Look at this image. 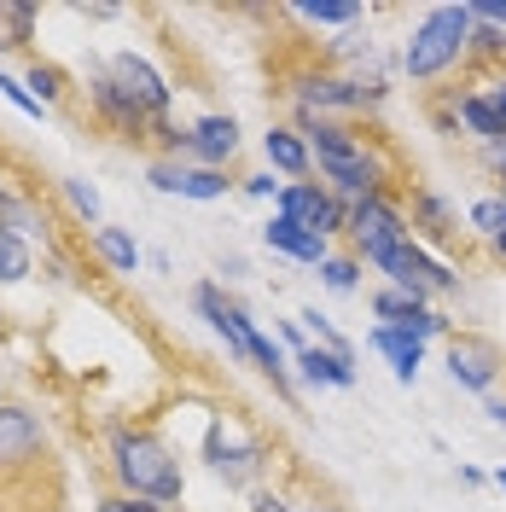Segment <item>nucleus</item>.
<instances>
[{"instance_id":"nucleus-1","label":"nucleus","mask_w":506,"mask_h":512,"mask_svg":"<svg viewBox=\"0 0 506 512\" xmlns=\"http://www.w3.org/2000/svg\"><path fill=\"white\" fill-rule=\"evenodd\" d=\"M303 128H309V158L320 163V175L344 198H355V204L361 198H384V163L373 158V146L355 128L332 123V117H315V111H303Z\"/></svg>"},{"instance_id":"nucleus-2","label":"nucleus","mask_w":506,"mask_h":512,"mask_svg":"<svg viewBox=\"0 0 506 512\" xmlns=\"http://www.w3.org/2000/svg\"><path fill=\"white\" fill-rule=\"evenodd\" d=\"M111 472L123 483V495H140V501H181V460H175V448L152 437V431H117V448H111Z\"/></svg>"},{"instance_id":"nucleus-3","label":"nucleus","mask_w":506,"mask_h":512,"mask_svg":"<svg viewBox=\"0 0 506 512\" xmlns=\"http://www.w3.org/2000/svg\"><path fill=\"white\" fill-rule=\"evenodd\" d=\"M466 47H472V6H431L425 24L413 30L402 64H408L413 82H431V76H443L466 59Z\"/></svg>"},{"instance_id":"nucleus-4","label":"nucleus","mask_w":506,"mask_h":512,"mask_svg":"<svg viewBox=\"0 0 506 512\" xmlns=\"http://www.w3.org/2000/svg\"><path fill=\"white\" fill-rule=\"evenodd\" d=\"M349 239H355V251L367 256L373 268H379L390 251H402V245H413V222L396 210V198L384 192V198H361L355 210H349Z\"/></svg>"},{"instance_id":"nucleus-5","label":"nucleus","mask_w":506,"mask_h":512,"mask_svg":"<svg viewBox=\"0 0 506 512\" xmlns=\"http://www.w3.org/2000/svg\"><path fill=\"white\" fill-rule=\"evenodd\" d=\"M379 274H390V286L408 291V297H419V303H431V297H443V291L460 286V280L448 274L437 256H425V245H419V239H413V245H402V251L384 256Z\"/></svg>"},{"instance_id":"nucleus-6","label":"nucleus","mask_w":506,"mask_h":512,"mask_svg":"<svg viewBox=\"0 0 506 512\" xmlns=\"http://www.w3.org/2000/svg\"><path fill=\"white\" fill-rule=\"evenodd\" d=\"M41 460H47V437H41L35 414H24V408H0V483L35 472Z\"/></svg>"},{"instance_id":"nucleus-7","label":"nucleus","mask_w":506,"mask_h":512,"mask_svg":"<svg viewBox=\"0 0 506 512\" xmlns=\"http://www.w3.org/2000/svg\"><path fill=\"white\" fill-rule=\"evenodd\" d=\"M280 216H291L297 227H309L315 239H332V233H344L349 227V216L338 210V198L320 192L315 181H285L280 187Z\"/></svg>"},{"instance_id":"nucleus-8","label":"nucleus","mask_w":506,"mask_h":512,"mask_svg":"<svg viewBox=\"0 0 506 512\" xmlns=\"http://www.w3.org/2000/svg\"><path fill=\"white\" fill-rule=\"evenodd\" d=\"M506 355L495 338H483V332H460L454 344H448V373L460 390H489V384L501 379Z\"/></svg>"},{"instance_id":"nucleus-9","label":"nucleus","mask_w":506,"mask_h":512,"mask_svg":"<svg viewBox=\"0 0 506 512\" xmlns=\"http://www.w3.org/2000/svg\"><path fill=\"white\" fill-rule=\"evenodd\" d=\"M192 303H198V315H204V320H210V326H216V332L227 338V350L239 355V361H256V344H262V332L251 326V315H245L239 303H227L216 286H198V297H192Z\"/></svg>"},{"instance_id":"nucleus-10","label":"nucleus","mask_w":506,"mask_h":512,"mask_svg":"<svg viewBox=\"0 0 506 512\" xmlns=\"http://www.w3.org/2000/svg\"><path fill=\"white\" fill-rule=\"evenodd\" d=\"M105 76H111V82L123 88L128 105H140V111H146L152 123H158L163 111H169V88H163V76H158V70H152L146 59H134V53H117Z\"/></svg>"},{"instance_id":"nucleus-11","label":"nucleus","mask_w":506,"mask_h":512,"mask_svg":"<svg viewBox=\"0 0 506 512\" xmlns=\"http://www.w3.org/2000/svg\"><path fill=\"white\" fill-rule=\"evenodd\" d=\"M152 187L158 192H181V198H198V204H216L227 198V181L222 169H181V163H152Z\"/></svg>"},{"instance_id":"nucleus-12","label":"nucleus","mask_w":506,"mask_h":512,"mask_svg":"<svg viewBox=\"0 0 506 512\" xmlns=\"http://www.w3.org/2000/svg\"><path fill=\"white\" fill-rule=\"evenodd\" d=\"M373 315H379L384 326H402V332H413V338H431V332H443V326H448L437 309H425L419 297H408V291H396V286L373 297Z\"/></svg>"},{"instance_id":"nucleus-13","label":"nucleus","mask_w":506,"mask_h":512,"mask_svg":"<svg viewBox=\"0 0 506 512\" xmlns=\"http://www.w3.org/2000/svg\"><path fill=\"white\" fill-rule=\"evenodd\" d=\"M239 152V123L233 117H198L187 134V158H198L204 169H216Z\"/></svg>"},{"instance_id":"nucleus-14","label":"nucleus","mask_w":506,"mask_h":512,"mask_svg":"<svg viewBox=\"0 0 506 512\" xmlns=\"http://www.w3.org/2000/svg\"><path fill=\"white\" fill-rule=\"evenodd\" d=\"M262 239H268V251H280V256H297V262H326V239H315L309 227H297L291 216H274V222L262 227Z\"/></svg>"},{"instance_id":"nucleus-15","label":"nucleus","mask_w":506,"mask_h":512,"mask_svg":"<svg viewBox=\"0 0 506 512\" xmlns=\"http://www.w3.org/2000/svg\"><path fill=\"white\" fill-rule=\"evenodd\" d=\"M413 239H431V245H454L460 227H454V210H448L437 192H413Z\"/></svg>"},{"instance_id":"nucleus-16","label":"nucleus","mask_w":506,"mask_h":512,"mask_svg":"<svg viewBox=\"0 0 506 512\" xmlns=\"http://www.w3.org/2000/svg\"><path fill=\"white\" fill-rule=\"evenodd\" d=\"M94 105H99V117H105V123L117 128V134H128V140H134L140 128H152V117H146L140 105H128L123 88H117L111 76H94Z\"/></svg>"},{"instance_id":"nucleus-17","label":"nucleus","mask_w":506,"mask_h":512,"mask_svg":"<svg viewBox=\"0 0 506 512\" xmlns=\"http://www.w3.org/2000/svg\"><path fill=\"white\" fill-rule=\"evenodd\" d=\"M373 350L390 355V367H396V379L413 384V373H419V361H425V338H413V332H402V326H379L373 332Z\"/></svg>"},{"instance_id":"nucleus-18","label":"nucleus","mask_w":506,"mask_h":512,"mask_svg":"<svg viewBox=\"0 0 506 512\" xmlns=\"http://www.w3.org/2000/svg\"><path fill=\"white\" fill-rule=\"evenodd\" d=\"M210 466L227 483H251L262 472V448H239V443H227L222 431H210Z\"/></svg>"},{"instance_id":"nucleus-19","label":"nucleus","mask_w":506,"mask_h":512,"mask_svg":"<svg viewBox=\"0 0 506 512\" xmlns=\"http://www.w3.org/2000/svg\"><path fill=\"white\" fill-rule=\"evenodd\" d=\"M262 146H268V163H274L280 175H291V181H303V175H309V163H315V158H309V146H303L291 128H268V134H262Z\"/></svg>"},{"instance_id":"nucleus-20","label":"nucleus","mask_w":506,"mask_h":512,"mask_svg":"<svg viewBox=\"0 0 506 512\" xmlns=\"http://www.w3.org/2000/svg\"><path fill=\"white\" fill-rule=\"evenodd\" d=\"M297 367H303V379L309 384H338V390L355 384V361L338 355V350H303L297 355Z\"/></svg>"},{"instance_id":"nucleus-21","label":"nucleus","mask_w":506,"mask_h":512,"mask_svg":"<svg viewBox=\"0 0 506 512\" xmlns=\"http://www.w3.org/2000/svg\"><path fill=\"white\" fill-rule=\"evenodd\" d=\"M30 30H35V6H24V0H0V53L24 47Z\"/></svg>"},{"instance_id":"nucleus-22","label":"nucleus","mask_w":506,"mask_h":512,"mask_svg":"<svg viewBox=\"0 0 506 512\" xmlns=\"http://www.w3.org/2000/svg\"><path fill=\"white\" fill-rule=\"evenodd\" d=\"M94 245H99V256H105L117 274H134V268H140V251H134V239H128L123 227H99Z\"/></svg>"},{"instance_id":"nucleus-23","label":"nucleus","mask_w":506,"mask_h":512,"mask_svg":"<svg viewBox=\"0 0 506 512\" xmlns=\"http://www.w3.org/2000/svg\"><path fill=\"white\" fill-rule=\"evenodd\" d=\"M24 274H30V245L0 227V286H12V280H24Z\"/></svg>"},{"instance_id":"nucleus-24","label":"nucleus","mask_w":506,"mask_h":512,"mask_svg":"<svg viewBox=\"0 0 506 512\" xmlns=\"http://www.w3.org/2000/svg\"><path fill=\"white\" fill-rule=\"evenodd\" d=\"M297 18H309V24H355L361 6L355 0H315V6H297Z\"/></svg>"},{"instance_id":"nucleus-25","label":"nucleus","mask_w":506,"mask_h":512,"mask_svg":"<svg viewBox=\"0 0 506 512\" xmlns=\"http://www.w3.org/2000/svg\"><path fill=\"white\" fill-rule=\"evenodd\" d=\"M472 227L477 233H489V239H501L506 233V198H477L472 204Z\"/></svg>"},{"instance_id":"nucleus-26","label":"nucleus","mask_w":506,"mask_h":512,"mask_svg":"<svg viewBox=\"0 0 506 512\" xmlns=\"http://www.w3.org/2000/svg\"><path fill=\"white\" fill-rule=\"evenodd\" d=\"M30 88H35L41 105H47V99H59L64 94V70H59V64H30Z\"/></svg>"},{"instance_id":"nucleus-27","label":"nucleus","mask_w":506,"mask_h":512,"mask_svg":"<svg viewBox=\"0 0 506 512\" xmlns=\"http://www.w3.org/2000/svg\"><path fill=\"white\" fill-rule=\"evenodd\" d=\"M320 274H326V286H332V291H355V274H361V268H355L349 256H326V262H320Z\"/></svg>"},{"instance_id":"nucleus-28","label":"nucleus","mask_w":506,"mask_h":512,"mask_svg":"<svg viewBox=\"0 0 506 512\" xmlns=\"http://www.w3.org/2000/svg\"><path fill=\"white\" fill-rule=\"evenodd\" d=\"M477 94L489 99V105H495V117L506 123V70H495V76H483V82H477Z\"/></svg>"},{"instance_id":"nucleus-29","label":"nucleus","mask_w":506,"mask_h":512,"mask_svg":"<svg viewBox=\"0 0 506 512\" xmlns=\"http://www.w3.org/2000/svg\"><path fill=\"white\" fill-rule=\"evenodd\" d=\"M99 512H163L158 501H140V495H123V489H117V495H105V501H99Z\"/></svg>"},{"instance_id":"nucleus-30","label":"nucleus","mask_w":506,"mask_h":512,"mask_svg":"<svg viewBox=\"0 0 506 512\" xmlns=\"http://www.w3.org/2000/svg\"><path fill=\"white\" fill-rule=\"evenodd\" d=\"M64 192H70V204H76L88 222H99V192H94V187H82V181H64Z\"/></svg>"},{"instance_id":"nucleus-31","label":"nucleus","mask_w":506,"mask_h":512,"mask_svg":"<svg viewBox=\"0 0 506 512\" xmlns=\"http://www.w3.org/2000/svg\"><path fill=\"white\" fill-rule=\"evenodd\" d=\"M472 18L477 24H501L506 30V0H472Z\"/></svg>"},{"instance_id":"nucleus-32","label":"nucleus","mask_w":506,"mask_h":512,"mask_svg":"<svg viewBox=\"0 0 506 512\" xmlns=\"http://www.w3.org/2000/svg\"><path fill=\"white\" fill-rule=\"evenodd\" d=\"M245 192H256V198H280V181H274V175H251Z\"/></svg>"},{"instance_id":"nucleus-33","label":"nucleus","mask_w":506,"mask_h":512,"mask_svg":"<svg viewBox=\"0 0 506 512\" xmlns=\"http://www.w3.org/2000/svg\"><path fill=\"white\" fill-rule=\"evenodd\" d=\"M256 512H291V507H285L274 489H256Z\"/></svg>"},{"instance_id":"nucleus-34","label":"nucleus","mask_w":506,"mask_h":512,"mask_svg":"<svg viewBox=\"0 0 506 512\" xmlns=\"http://www.w3.org/2000/svg\"><path fill=\"white\" fill-rule=\"evenodd\" d=\"M291 512H344V507H338V501H320V495H315V501H303V507H291Z\"/></svg>"},{"instance_id":"nucleus-35","label":"nucleus","mask_w":506,"mask_h":512,"mask_svg":"<svg viewBox=\"0 0 506 512\" xmlns=\"http://www.w3.org/2000/svg\"><path fill=\"white\" fill-rule=\"evenodd\" d=\"M489 419H495V425H506V396H495V402H489Z\"/></svg>"},{"instance_id":"nucleus-36","label":"nucleus","mask_w":506,"mask_h":512,"mask_svg":"<svg viewBox=\"0 0 506 512\" xmlns=\"http://www.w3.org/2000/svg\"><path fill=\"white\" fill-rule=\"evenodd\" d=\"M489 158H495V169L506 175V146H489Z\"/></svg>"},{"instance_id":"nucleus-37","label":"nucleus","mask_w":506,"mask_h":512,"mask_svg":"<svg viewBox=\"0 0 506 512\" xmlns=\"http://www.w3.org/2000/svg\"><path fill=\"white\" fill-rule=\"evenodd\" d=\"M489 245H495V251H501V256H506V233H501V239H489Z\"/></svg>"},{"instance_id":"nucleus-38","label":"nucleus","mask_w":506,"mask_h":512,"mask_svg":"<svg viewBox=\"0 0 506 512\" xmlns=\"http://www.w3.org/2000/svg\"><path fill=\"white\" fill-rule=\"evenodd\" d=\"M495 483H501V489H506V466H501V472H495Z\"/></svg>"}]
</instances>
